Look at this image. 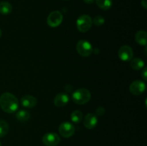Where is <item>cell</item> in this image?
Instances as JSON below:
<instances>
[{"instance_id":"obj_16","label":"cell","mask_w":147,"mask_h":146,"mask_svg":"<svg viewBox=\"0 0 147 146\" xmlns=\"http://www.w3.org/2000/svg\"><path fill=\"white\" fill-rule=\"evenodd\" d=\"M98 7L103 10H109L113 4L112 0H96Z\"/></svg>"},{"instance_id":"obj_26","label":"cell","mask_w":147,"mask_h":146,"mask_svg":"<svg viewBox=\"0 0 147 146\" xmlns=\"http://www.w3.org/2000/svg\"><path fill=\"white\" fill-rule=\"evenodd\" d=\"M0 146H1V142H0Z\"/></svg>"},{"instance_id":"obj_21","label":"cell","mask_w":147,"mask_h":146,"mask_svg":"<svg viewBox=\"0 0 147 146\" xmlns=\"http://www.w3.org/2000/svg\"><path fill=\"white\" fill-rule=\"evenodd\" d=\"M105 111H106V110H105L104 107H101V106H99V107H98L96 110V115L98 116H103V115H104Z\"/></svg>"},{"instance_id":"obj_24","label":"cell","mask_w":147,"mask_h":146,"mask_svg":"<svg viewBox=\"0 0 147 146\" xmlns=\"http://www.w3.org/2000/svg\"><path fill=\"white\" fill-rule=\"evenodd\" d=\"M83 1L88 4H93V3L95 1V0H83Z\"/></svg>"},{"instance_id":"obj_14","label":"cell","mask_w":147,"mask_h":146,"mask_svg":"<svg viewBox=\"0 0 147 146\" xmlns=\"http://www.w3.org/2000/svg\"><path fill=\"white\" fill-rule=\"evenodd\" d=\"M130 66L133 70H140L144 67V62L140 58H134L130 60Z\"/></svg>"},{"instance_id":"obj_17","label":"cell","mask_w":147,"mask_h":146,"mask_svg":"<svg viewBox=\"0 0 147 146\" xmlns=\"http://www.w3.org/2000/svg\"><path fill=\"white\" fill-rule=\"evenodd\" d=\"M16 117L20 122H26L30 119V114L28 111L26 110H20L16 114Z\"/></svg>"},{"instance_id":"obj_8","label":"cell","mask_w":147,"mask_h":146,"mask_svg":"<svg viewBox=\"0 0 147 146\" xmlns=\"http://www.w3.org/2000/svg\"><path fill=\"white\" fill-rule=\"evenodd\" d=\"M118 55L119 59L123 62H129L133 58L134 51L133 49L128 45H123L121 47V48L118 52Z\"/></svg>"},{"instance_id":"obj_18","label":"cell","mask_w":147,"mask_h":146,"mask_svg":"<svg viewBox=\"0 0 147 146\" xmlns=\"http://www.w3.org/2000/svg\"><path fill=\"white\" fill-rule=\"evenodd\" d=\"M70 119L74 123H79L83 120V113L80 110H75L70 115Z\"/></svg>"},{"instance_id":"obj_23","label":"cell","mask_w":147,"mask_h":146,"mask_svg":"<svg viewBox=\"0 0 147 146\" xmlns=\"http://www.w3.org/2000/svg\"><path fill=\"white\" fill-rule=\"evenodd\" d=\"M141 4H142V7H143L145 9H147V0H142V2H141Z\"/></svg>"},{"instance_id":"obj_12","label":"cell","mask_w":147,"mask_h":146,"mask_svg":"<svg viewBox=\"0 0 147 146\" xmlns=\"http://www.w3.org/2000/svg\"><path fill=\"white\" fill-rule=\"evenodd\" d=\"M37 103V99L32 95H24L21 99V104L23 107L27 108H32L35 107Z\"/></svg>"},{"instance_id":"obj_4","label":"cell","mask_w":147,"mask_h":146,"mask_svg":"<svg viewBox=\"0 0 147 146\" xmlns=\"http://www.w3.org/2000/svg\"><path fill=\"white\" fill-rule=\"evenodd\" d=\"M76 50L82 57H89L93 53L92 44L87 40H81L76 44Z\"/></svg>"},{"instance_id":"obj_20","label":"cell","mask_w":147,"mask_h":146,"mask_svg":"<svg viewBox=\"0 0 147 146\" xmlns=\"http://www.w3.org/2000/svg\"><path fill=\"white\" fill-rule=\"evenodd\" d=\"M92 21H93V23L95 25H96L97 27H100V26L103 25V24H104L105 19L103 18L102 16L98 15L95 17L94 18H93V19H92Z\"/></svg>"},{"instance_id":"obj_9","label":"cell","mask_w":147,"mask_h":146,"mask_svg":"<svg viewBox=\"0 0 147 146\" xmlns=\"http://www.w3.org/2000/svg\"><path fill=\"white\" fill-rule=\"evenodd\" d=\"M146 90V84L142 80H135L129 86V91L134 95H140Z\"/></svg>"},{"instance_id":"obj_22","label":"cell","mask_w":147,"mask_h":146,"mask_svg":"<svg viewBox=\"0 0 147 146\" xmlns=\"http://www.w3.org/2000/svg\"><path fill=\"white\" fill-rule=\"evenodd\" d=\"M142 77L144 80H147V79H146L147 78V68H146V67H144L143 70H142Z\"/></svg>"},{"instance_id":"obj_7","label":"cell","mask_w":147,"mask_h":146,"mask_svg":"<svg viewBox=\"0 0 147 146\" xmlns=\"http://www.w3.org/2000/svg\"><path fill=\"white\" fill-rule=\"evenodd\" d=\"M43 144L46 146H57L60 142V137L57 133H47L42 139Z\"/></svg>"},{"instance_id":"obj_1","label":"cell","mask_w":147,"mask_h":146,"mask_svg":"<svg viewBox=\"0 0 147 146\" xmlns=\"http://www.w3.org/2000/svg\"><path fill=\"white\" fill-rule=\"evenodd\" d=\"M0 107L7 113H14L19 107V101L17 97L9 92H4L0 96Z\"/></svg>"},{"instance_id":"obj_11","label":"cell","mask_w":147,"mask_h":146,"mask_svg":"<svg viewBox=\"0 0 147 146\" xmlns=\"http://www.w3.org/2000/svg\"><path fill=\"white\" fill-rule=\"evenodd\" d=\"M69 102V96L65 93H59L55 97L54 104L56 107H61L67 104Z\"/></svg>"},{"instance_id":"obj_10","label":"cell","mask_w":147,"mask_h":146,"mask_svg":"<svg viewBox=\"0 0 147 146\" xmlns=\"http://www.w3.org/2000/svg\"><path fill=\"white\" fill-rule=\"evenodd\" d=\"M97 116L93 113H88L84 117L83 125L88 129H93L97 125Z\"/></svg>"},{"instance_id":"obj_25","label":"cell","mask_w":147,"mask_h":146,"mask_svg":"<svg viewBox=\"0 0 147 146\" xmlns=\"http://www.w3.org/2000/svg\"><path fill=\"white\" fill-rule=\"evenodd\" d=\"M1 34H2V31H1V29H0V37H1Z\"/></svg>"},{"instance_id":"obj_6","label":"cell","mask_w":147,"mask_h":146,"mask_svg":"<svg viewBox=\"0 0 147 146\" xmlns=\"http://www.w3.org/2000/svg\"><path fill=\"white\" fill-rule=\"evenodd\" d=\"M63 14L59 11H52L47 19V24L52 28L58 27L63 21Z\"/></svg>"},{"instance_id":"obj_3","label":"cell","mask_w":147,"mask_h":146,"mask_svg":"<svg viewBox=\"0 0 147 146\" xmlns=\"http://www.w3.org/2000/svg\"><path fill=\"white\" fill-rule=\"evenodd\" d=\"M93 21L92 18L87 14H83L78 18L76 21V27L80 32H86L91 28Z\"/></svg>"},{"instance_id":"obj_5","label":"cell","mask_w":147,"mask_h":146,"mask_svg":"<svg viewBox=\"0 0 147 146\" xmlns=\"http://www.w3.org/2000/svg\"><path fill=\"white\" fill-rule=\"evenodd\" d=\"M74 125L72 123H68V122H65L60 124L59 126L58 131L60 135L65 138H68V137H72L75 133Z\"/></svg>"},{"instance_id":"obj_19","label":"cell","mask_w":147,"mask_h":146,"mask_svg":"<svg viewBox=\"0 0 147 146\" xmlns=\"http://www.w3.org/2000/svg\"><path fill=\"white\" fill-rule=\"evenodd\" d=\"M9 129L8 123L4 120H0V137H4L8 133Z\"/></svg>"},{"instance_id":"obj_2","label":"cell","mask_w":147,"mask_h":146,"mask_svg":"<svg viewBox=\"0 0 147 146\" xmlns=\"http://www.w3.org/2000/svg\"><path fill=\"white\" fill-rule=\"evenodd\" d=\"M91 98V94L87 89L80 88L76 90L72 94V99L76 104H84L88 102Z\"/></svg>"},{"instance_id":"obj_13","label":"cell","mask_w":147,"mask_h":146,"mask_svg":"<svg viewBox=\"0 0 147 146\" xmlns=\"http://www.w3.org/2000/svg\"><path fill=\"white\" fill-rule=\"evenodd\" d=\"M135 40L139 44L146 47L147 44V34L146 31L140 30L135 34Z\"/></svg>"},{"instance_id":"obj_15","label":"cell","mask_w":147,"mask_h":146,"mask_svg":"<svg viewBox=\"0 0 147 146\" xmlns=\"http://www.w3.org/2000/svg\"><path fill=\"white\" fill-rule=\"evenodd\" d=\"M12 11V7L8 1H1L0 2V13L4 15L10 14Z\"/></svg>"}]
</instances>
